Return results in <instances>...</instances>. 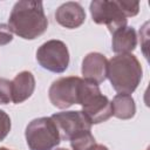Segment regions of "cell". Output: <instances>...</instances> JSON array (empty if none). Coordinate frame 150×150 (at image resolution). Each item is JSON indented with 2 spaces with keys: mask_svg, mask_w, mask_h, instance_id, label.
Segmentation results:
<instances>
[{
  "mask_svg": "<svg viewBox=\"0 0 150 150\" xmlns=\"http://www.w3.org/2000/svg\"><path fill=\"white\" fill-rule=\"evenodd\" d=\"M8 27L12 33L25 40H34L42 35L48 27L41 1L21 0L15 2L8 19Z\"/></svg>",
  "mask_w": 150,
  "mask_h": 150,
  "instance_id": "obj_1",
  "label": "cell"
},
{
  "mask_svg": "<svg viewBox=\"0 0 150 150\" xmlns=\"http://www.w3.org/2000/svg\"><path fill=\"white\" fill-rule=\"evenodd\" d=\"M143 70L132 54H117L108 61L107 79L118 94H132L142 80Z\"/></svg>",
  "mask_w": 150,
  "mask_h": 150,
  "instance_id": "obj_2",
  "label": "cell"
},
{
  "mask_svg": "<svg viewBox=\"0 0 150 150\" xmlns=\"http://www.w3.org/2000/svg\"><path fill=\"white\" fill-rule=\"evenodd\" d=\"M139 4L137 1L94 0L90 2V14L95 23L105 25L112 34L127 26L128 18L137 15Z\"/></svg>",
  "mask_w": 150,
  "mask_h": 150,
  "instance_id": "obj_3",
  "label": "cell"
},
{
  "mask_svg": "<svg viewBox=\"0 0 150 150\" xmlns=\"http://www.w3.org/2000/svg\"><path fill=\"white\" fill-rule=\"evenodd\" d=\"M79 104L82 105V112L91 124L105 122L112 116L111 102L104 96L98 84L83 80Z\"/></svg>",
  "mask_w": 150,
  "mask_h": 150,
  "instance_id": "obj_4",
  "label": "cell"
},
{
  "mask_svg": "<svg viewBox=\"0 0 150 150\" xmlns=\"http://www.w3.org/2000/svg\"><path fill=\"white\" fill-rule=\"evenodd\" d=\"M29 150H53L60 142V132L52 117L34 118L28 123L25 131Z\"/></svg>",
  "mask_w": 150,
  "mask_h": 150,
  "instance_id": "obj_5",
  "label": "cell"
},
{
  "mask_svg": "<svg viewBox=\"0 0 150 150\" xmlns=\"http://www.w3.org/2000/svg\"><path fill=\"white\" fill-rule=\"evenodd\" d=\"M36 61L39 64L52 73H63L69 66V50L61 40H48L36 50Z\"/></svg>",
  "mask_w": 150,
  "mask_h": 150,
  "instance_id": "obj_6",
  "label": "cell"
},
{
  "mask_svg": "<svg viewBox=\"0 0 150 150\" xmlns=\"http://www.w3.org/2000/svg\"><path fill=\"white\" fill-rule=\"evenodd\" d=\"M83 79L67 76L55 80L48 90L50 103L59 109H67L73 104H79L81 86Z\"/></svg>",
  "mask_w": 150,
  "mask_h": 150,
  "instance_id": "obj_7",
  "label": "cell"
},
{
  "mask_svg": "<svg viewBox=\"0 0 150 150\" xmlns=\"http://www.w3.org/2000/svg\"><path fill=\"white\" fill-rule=\"evenodd\" d=\"M52 120L57 127L60 137L63 141H70L82 131H91V123L82 111H61L53 114Z\"/></svg>",
  "mask_w": 150,
  "mask_h": 150,
  "instance_id": "obj_8",
  "label": "cell"
},
{
  "mask_svg": "<svg viewBox=\"0 0 150 150\" xmlns=\"http://www.w3.org/2000/svg\"><path fill=\"white\" fill-rule=\"evenodd\" d=\"M107 57L101 53L91 52L84 56L82 61L81 71L86 81L100 84L107 79Z\"/></svg>",
  "mask_w": 150,
  "mask_h": 150,
  "instance_id": "obj_9",
  "label": "cell"
},
{
  "mask_svg": "<svg viewBox=\"0 0 150 150\" xmlns=\"http://www.w3.org/2000/svg\"><path fill=\"white\" fill-rule=\"evenodd\" d=\"M55 19L59 25L68 29H75L82 26L86 20V12L83 7L75 1L62 4L55 12Z\"/></svg>",
  "mask_w": 150,
  "mask_h": 150,
  "instance_id": "obj_10",
  "label": "cell"
},
{
  "mask_svg": "<svg viewBox=\"0 0 150 150\" xmlns=\"http://www.w3.org/2000/svg\"><path fill=\"white\" fill-rule=\"evenodd\" d=\"M12 86V101L15 104L22 103L28 100L35 89V79L34 75L28 71L23 70L15 75V77L11 81Z\"/></svg>",
  "mask_w": 150,
  "mask_h": 150,
  "instance_id": "obj_11",
  "label": "cell"
},
{
  "mask_svg": "<svg viewBox=\"0 0 150 150\" xmlns=\"http://www.w3.org/2000/svg\"><path fill=\"white\" fill-rule=\"evenodd\" d=\"M137 46V34L134 27L125 26L112 33L111 49L116 54H131Z\"/></svg>",
  "mask_w": 150,
  "mask_h": 150,
  "instance_id": "obj_12",
  "label": "cell"
},
{
  "mask_svg": "<svg viewBox=\"0 0 150 150\" xmlns=\"http://www.w3.org/2000/svg\"><path fill=\"white\" fill-rule=\"evenodd\" d=\"M112 115L120 120H130L136 114V104L131 95L117 94L111 102Z\"/></svg>",
  "mask_w": 150,
  "mask_h": 150,
  "instance_id": "obj_13",
  "label": "cell"
},
{
  "mask_svg": "<svg viewBox=\"0 0 150 150\" xmlns=\"http://www.w3.org/2000/svg\"><path fill=\"white\" fill-rule=\"evenodd\" d=\"M69 142L73 150H91L96 144L95 137L90 131H82L74 136Z\"/></svg>",
  "mask_w": 150,
  "mask_h": 150,
  "instance_id": "obj_14",
  "label": "cell"
},
{
  "mask_svg": "<svg viewBox=\"0 0 150 150\" xmlns=\"http://www.w3.org/2000/svg\"><path fill=\"white\" fill-rule=\"evenodd\" d=\"M12 101V86L11 81L0 77V104H7Z\"/></svg>",
  "mask_w": 150,
  "mask_h": 150,
  "instance_id": "obj_15",
  "label": "cell"
},
{
  "mask_svg": "<svg viewBox=\"0 0 150 150\" xmlns=\"http://www.w3.org/2000/svg\"><path fill=\"white\" fill-rule=\"evenodd\" d=\"M11 127H12L11 117L8 116L7 112L0 109V142L7 137V135L11 131Z\"/></svg>",
  "mask_w": 150,
  "mask_h": 150,
  "instance_id": "obj_16",
  "label": "cell"
},
{
  "mask_svg": "<svg viewBox=\"0 0 150 150\" xmlns=\"http://www.w3.org/2000/svg\"><path fill=\"white\" fill-rule=\"evenodd\" d=\"M13 40V33L8 25L0 23V46H5Z\"/></svg>",
  "mask_w": 150,
  "mask_h": 150,
  "instance_id": "obj_17",
  "label": "cell"
},
{
  "mask_svg": "<svg viewBox=\"0 0 150 150\" xmlns=\"http://www.w3.org/2000/svg\"><path fill=\"white\" fill-rule=\"evenodd\" d=\"M91 150H109V149L105 145H103V144H95L91 148Z\"/></svg>",
  "mask_w": 150,
  "mask_h": 150,
  "instance_id": "obj_18",
  "label": "cell"
},
{
  "mask_svg": "<svg viewBox=\"0 0 150 150\" xmlns=\"http://www.w3.org/2000/svg\"><path fill=\"white\" fill-rule=\"evenodd\" d=\"M0 150H12V149H8V148H5V146H0Z\"/></svg>",
  "mask_w": 150,
  "mask_h": 150,
  "instance_id": "obj_19",
  "label": "cell"
},
{
  "mask_svg": "<svg viewBox=\"0 0 150 150\" xmlns=\"http://www.w3.org/2000/svg\"><path fill=\"white\" fill-rule=\"evenodd\" d=\"M56 150H68V149H66V148H57Z\"/></svg>",
  "mask_w": 150,
  "mask_h": 150,
  "instance_id": "obj_20",
  "label": "cell"
},
{
  "mask_svg": "<svg viewBox=\"0 0 150 150\" xmlns=\"http://www.w3.org/2000/svg\"><path fill=\"white\" fill-rule=\"evenodd\" d=\"M146 150H149V149H146Z\"/></svg>",
  "mask_w": 150,
  "mask_h": 150,
  "instance_id": "obj_21",
  "label": "cell"
}]
</instances>
